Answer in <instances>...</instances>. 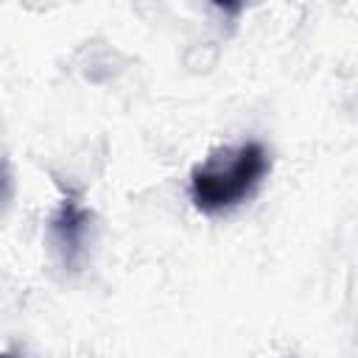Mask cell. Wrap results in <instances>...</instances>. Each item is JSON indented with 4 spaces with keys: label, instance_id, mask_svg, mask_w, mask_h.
I'll return each instance as SVG.
<instances>
[{
    "label": "cell",
    "instance_id": "3",
    "mask_svg": "<svg viewBox=\"0 0 358 358\" xmlns=\"http://www.w3.org/2000/svg\"><path fill=\"white\" fill-rule=\"evenodd\" d=\"M213 6H218L221 11H227V14H238L241 11V6H243V0H210Z\"/></svg>",
    "mask_w": 358,
    "mask_h": 358
},
{
    "label": "cell",
    "instance_id": "1",
    "mask_svg": "<svg viewBox=\"0 0 358 358\" xmlns=\"http://www.w3.org/2000/svg\"><path fill=\"white\" fill-rule=\"evenodd\" d=\"M268 173V151L257 140L221 145L190 171V199L196 210L213 215L249 199Z\"/></svg>",
    "mask_w": 358,
    "mask_h": 358
},
{
    "label": "cell",
    "instance_id": "4",
    "mask_svg": "<svg viewBox=\"0 0 358 358\" xmlns=\"http://www.w3.org/2000/svg\"><path fill=\"white\" fill-rule=\"evenodd\" d=\"M3 187H6V168L0 165V196H3Z\"/></svg>",
    "mask_w": 358,
    "mask_h": 358
},
{
    "label": "cell",
    "instance_id": "2",
    "mask_svg": "<svg viewBox=\"0 0 358 358\" xmlns=\"http://www.w3.org/2000/svg\"><path fill=\"white\" fill-rule=\"evenodd\" d=\"M90 227H92V213L81 204V199L76 193H67L59 201V207H56V213L50 215V224H48L50 241H53L56 252L62 255L64 266H76L84 257Z\"/></svg>",
    "mask_w": 358,
    "mask_h": 358
}]
</instances>
